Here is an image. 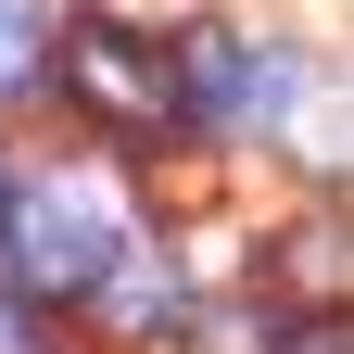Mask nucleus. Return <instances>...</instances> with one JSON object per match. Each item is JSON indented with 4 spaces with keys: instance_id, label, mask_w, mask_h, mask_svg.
Returning a JSON list of instances; mask_svg holds the SVG:
<instances>
[{
    "instance_id": "f257e3e1",
    "label": "nucleus",
    "mask_w": 354,
    "mask_h": 354,
    "mask_svg": "<svg viewBox=\"0 0 354 354\" xmlns=\"http://www.w3.org/2000/svg\"><path fill=\"white\" fill-rule=\"evenodd\" d=\"M64 88L102 127H127V140H165V127L190 114V76H177L152 38H127V26H64Z\"/></svg>"
},
{
    "instance_id": "f03ea898",
    "label": "nucleus",
    "mask_w": 354,
    "mask_h": 354,
    "mask_svg": "<svg viewBox=\"0 0 354 354\" xmlns=\"http://www.w3.org/2000/svg\"><path fill=\"white\" fill-rule=\"evenodd\" d=\"M0 253H13V279H26L38 304H64V291H102V279H114V228H102L88 203H13Z\"/></svg>"
},
{
    "instance_id": "7ed1b4c3",
    "label": "nucleus",
    "mask_w": 354,
    "mask_h": 354,
    "mask_svg": "<svg viewBox=\"0 0 354 354\" xmlns=\"http://www.w3.org/2000/svg\"><path fill=\"white\" fill-rule=\"evenodd\" d=\"M177 76H190V114L203 127H253V114H279V51H253V38H228V26H203L190 51H177Z\"/></svg>"
},
{
    "instance_id": "20e7f679",
    "label": "nucleus",
    "mask_w": 354,
    "mask_h": 354,
    "mask_svg": "<svg viewBox=\"0 0 354 354\" xmlns=\"http://www.w3.org/2000/svg\"><path fill=\"white\" fill-rule=\"evenodd\" d=\"M266 291H279V317H329V304H354V228H329V215L279 228V253H266Z\"/></svg>"
},
{
    "instance_id": "39448f33",
    "label": "nucleus",
    "mask_w": 354,
    "mask_h": 354,
    "mask_svg": "<svg viewBox=\"0 0 354 354\" xmlns=\"http://www.w3.org/2000/svg\"><path fill=\"white\" fill-rule=\"evenodd\" d=\"M26 76H38V13L0 0V88H26Z\"/></svg>"
},
{
    "instance_id": "423d86ee",
    "label": "nucleus",
    "mask_w": 354,
    "mask_h": 354,
    "mask_svg": "<svg viewBox=\"0 0 354 354\" xmlns=\"http://www.w3.org/2000/svg\"><path fill=\"white\" fill-rule=\"evenodd\" d=\"M0 354H38V291L0 279Z\"/></svg>"
},
{
    "instance_id": "0eeeda50",
    "label": "nucleus",
    "mask_w": 354,
    "mask_h": 354,
    "mask_svg": "<svg viewBox=\"0 0 354 354\" xmlns=\"http://www.w3.org/2000/svg\"><path fill=\"white\" fill-rule=\"evenodd\" d=\"M13 203H26V190H13V165H0V228H13Z\"/></svg>"
}]
</instances>
